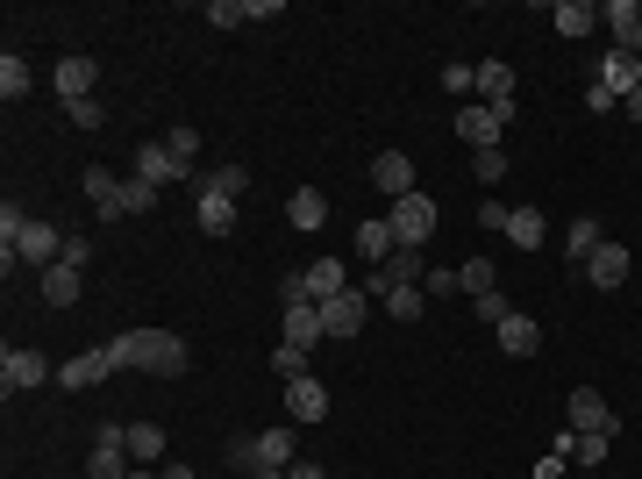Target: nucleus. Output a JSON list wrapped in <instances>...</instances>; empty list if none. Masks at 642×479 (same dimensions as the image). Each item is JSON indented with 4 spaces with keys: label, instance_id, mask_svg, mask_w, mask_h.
Wrapping results in <instances>:
<instances>
[{
    "label": "nucleus",
    "instance_id": "f257e3e1",
    "mask_svg": "<svg viewBox=\"0 0 642 479\" xmlns=\"http://www.w3.org/2000/svg\"><path fill=\"white\" fill-rule=\"evenodd\" d=\"M107 358H115V372H158V380H179L186 372V337L179 329H121V337H107Z\"/></svg>",
    "mask_w": 642,
    "mask_h": 479
},
{
    "label": "nucleus",
    "instance_id": "f03ea898",
    "mask_svg": "<svg viewBox=\"0 0 642 479\" xmlns=\"http://www.w3.org/2000/svg\"><path fill=\"white\" fill-rule=\"evenodd\" d=\"M293 444H300L293 423L265 429V437H236V444H228V466L250 472V479H286V472H293Z\"/></svg>",
    "mask_w": 642,
    "mask_h": 479
},
{
    "label": "nucleus",
    "instance_id": "7ed1b4c3",
    "mask_svg": "<svg viewBox=\"0 0 642 479\" xmlns=\"http://www.w3.org/2000/svg\"><path fill=\"white\" fill-rule=\"evenodd\" d=\"M386 222H393V236H400V251H421L428 236H436V201H428V193H407V201H393L386 207Z\"/></svg>",
    "mask_w": 642,
    "mask_h": 479
},
{
    "label": "nucleus",
    "instance_id": "20e7f679",
    "mask_svg": "<svg viewBox=\"0 0 642 479\" xmlns=\"http://www.w3.org/2000/svg\"><path fill=\"white\" fill-rule=\"evenodd\" d=\"M57 258H65V236H57L51 230V222H36V215H29V230L22 236H14V258L8 265H0V273H8L14 279V265H43V273H51V265Z\"/></svg>",
    "mask_w": 642,
    "mask_h": 479
},
{
    "label": "nucleus",
    "instance_id": "39448f33",
    "mask_svg": "<svg viewBox=\"0 0 642 479\" xmlns=\"http://www.w3.org/2000/svg\"><path fill=\"white\" fill-rule=\"evenodd\" d=\"M43 380H57V365L43 351H14V343L0 351V394H8V401L29 394V386H43Z\"/></svg>",
    "mask_w": 642,
    "mask_h": 479
},
{
    "label": "nucleus",
    "instance_id": "423d86ee",
    "mask_svg": "<svg viewBox=\"0 0 642 479\" xmlns=\"http://www.w3.org/2000/svg\"><path fill=\"white\" fill-rule=\"evenodd\" d=\"M415 279H428V265H421V251H393L386 265H378L372 279H364V294L372 301H386V294H400V287H415Z\"/></svg>",
    "mask_w": 642,
    "mask_h": 479
},
{
    "label": "nucleus",
    "instance_id": "0eeeda50",
    "mask_svg": "<svg viewBox=\"0 0 642 479\" xmlns=\"http://www.w3.org/2000/svg\"><path fill=\"white\" fill-rule=\"evenodd\" d=\"M364 308H372V294L364 287H350V294H335V301H321V329H329L335 343H350L364 329Z\"/></svg>",
    "mask_w": 642,
    "mask_h": 479
},
{
    "label": "nucleus",
    "instance_id": "6e6552de",
    "mask_svg": "<svg viewBox=\"0 0 642 479\" xmlns=\"http://www.w3.org/2000/svg\"><path fill=\"white\" fill-rule=\"evenodd\" d=\"M500 129H507V115H493L485 100H464V108H457V137H464L471 151H500Z\"/></svg>",
    "mask_w": 642,
    "mask_h": 479
},
{
    "label": "nucleus",
    "instance_id": "1a4fd4ad",
    "mask_svg": "<svg viewBox=\"0 0 642 479\" xmlns=\"http://www.w3.org/2000/svg\"><path fill=\"white\" fill-rule=\"evenodd\" d=\"M51 86H57V100H94V86H100V65L94 57H57V72H51Z\"/></svg>",
    "mask_w": 642,
    "mask_h": 479
},
{
    "label": "nucleus",
    "instance_id": "9d476101",
    "mask_svg": "<svg viewBox=\"0 0 642 479\" xmlns=\"http://www.w3.org/2000/svg\"><path fill=\"white\" fill-rule=\"evenodd\" d=\"M564 415H571V429H592V437H614V408H607L592 386H571V401H564Z\"/></svg>",
    "mask_w": 642,
    "mask_h": 479
},
{
    "label": "nucleus",
    "instance_id": "9b49d317",
    "mask_svg": "<svg viewBox=\"0 0 642 479\" xmlns=\"http://www.w3.org/2000/svg\"><path fill=\"white\" fill-rule=\"evenodd\" d=\"M136 179H150V187H179L186 179V164H179L172 151H164V137H150V143H136Z\"/></svg>",
    "mask_w": 642,
    "mask_h": 479
},
{
    "label": "nucleus",
    "instance_id": "f8f14e48",
    "mask_svg": "<svg viewBox=\"0 0 642 479\" xmlns=\"http://www.w3.org/2000/svg\"><path fill=\"white\" fill-rule=\"evenodd\" d=\"M479 100L514 123V65H507V57H485V65H479Z\"/></svg>",
    "mask_w": 642,
    "mask_h": 479
},
{
    "label": "nucleus",
    "instance_id": "ddd939ff",
    "mask_svg": "<svg viewBox=\"0 0 642 479\" xmlns=\"http://www.w3.org/2000/svg\"><path fill=\"white\" fill-rule=\"evenodd\" d=\"M372 187L386 193V201H407V193H415V158H407V151H378L372 158Z\"/></svg>",
    "mask_w": 642,
    "mask_h": 479
},
{
    "label": "nucleus",
    "instance_id": "4468645a",
    "mask_svg": "<svg viewBox=\"0 0 642 479\" xmlns=\"http://www.w3.org/2000/svg\"><path fill=\"white\" fill-rule=\"evenodd\" d=\"M107 372H115V358H107V343H100V351L65 358V365H57V386H65V394H86V386H100Z\"/></svg>",
    "mask_w": 642,
    "mask_h": 479
},
{
    "label": "nucleus",
    "instance_id": "2eb2a0df",
    "mask_svg": "<svg viewBox=\"0 0 642 479\" xmlns=\"http://www.w3.org/2000/svg\"><path fill=\"white\" fill-rule=\"evenodd\" d=\"M600 22H607V36H614V51L642 57V8H635V0H607Z\"/></svg>",
    "mask_w": 642,
    "mask_h": 479
},
{
    "label": "nucleus",
    "instance_id": "dca6fc26",
    "mask_svg": "<svg viewBox=\"0 0 642 479\" xmlns=\"http://www.w3.org/2000/svg\"><path fill=\"white\" fill-rule=\"evenodd\" d=\"M600 86H607L614 100L642 94V57H629V51H614V43H607V57H600Z\"/></svg>",
    "mask_w": 642,
    "mask_h": 479
},
{
    "label": "nucleus",
    "instance_id": "f3484780",
    "mask_svg": "<svg viewBox=\"0 0 642 479\" xmlns=\"http://www.w3.org/2000/svg\"><path fill=\"white\" fill-rule=\"evenodd\" d=\"M79 187H86V201H94V215H100V222H121V215H129V207H121V179L107 172V164H86Z\"/></svg>",
    "mask_w": 642,
    "mask_h": 479
},
{
    "label": "nucleus",
    "instance_id": "a211bd4d",
    "mask_svg": "<svg viewBox=\"0 0 642 479\" xmlns=\"http://www.w3.org/2000/svg\"><path fill=\"white\" fill-rule=\"evenodd\" d=\"M286 415H293V423H329V386H321L314 372L293 380V386H286Z\"/></svg>",
    "mask_w": 642,
    "mask_h": 479
},
{
    "label": "nucleus",
    "instance_id": "6ab92c4d",
    "mask_svg": "<svg viewBox=\"0 0 642 479\" xmlns=\"http://www.w3.org/2000/svg\"><path fill=\"white\" fill-rule=\"evenodd\" d=\"M300 287H308V301H335V294H350V273H343V258H314L308 273H300Z\"/></svg>",
    "mask_w": 642,
    "mask_h": 479
},
{
    "label": "nucleus",
    "instance_id": "aec40b11",
    "mask_svg": "<svg viewBox=\"0 0 642 479\" xmlns=\"http://www.w3.org/2000/svg\"><path fill=\"white\" fill-rule=\"evenodd\" d=\"M279 329H286V343H300V351H314L329 329H321V308L314 301H293V308H279Z\"/></svg>",
    "mask_w": 642,
    "mask_h": 479
},
{
    "label": "nucleus",
    "instance_id": "412c9836",
    "mask_svg": "<svg viewBox=\"0 0 642 479\" xmlns=\"http://www.w3.org/2000/svg\"><path fill=\"white\" fill-rule=\"evenodd\" d=\"M586 279H592L600 294H614L621 279H629V244H600V251L586 258Z\"/></svg>",
    "mask_w": 642,
    "mask_h": 479
},
{
    "label": "nucleus",
    "instance_id": "4be33fe9",
    "mask_svg": "<svg viewBox=\"0 0 642 479\" xmlns=\"http://www.w3.org/2000/svg\"><path fill=\"white\" fill-rule=\"evenodd\" d=\"M79 294H86V273H79V265L57 258L51 273H43V301H51V308H79Z\"/></svg>",
    "mask_w": 642,
    "mask_h": 479
},
{
    "label": "nucleus",
    "instance_id": "5701e85b",
    "mask_svg": "<svg viewBox=\"0 0 642 479\" xmlns=\"http://www.w3.org/2000/svg\"><path fill=\"white\" fill-rule=\"evenodd\" d=\"M549 29H557V36H592V29H600V8H592V0H557V8H549Z\"/></svg>",
    "mask_w": 642,
    "mask_h": 479
},
{
    "label": "nucleus",
    "instance_id": "b1692460",
    "mask_svg": "<svg viewBox=\"0 0 642 479\" xmlns=\"http://www.w3.org/2000/svg\"><path fill=\"white\" fill-rule=\"evenodd\" d=\"M193 222H201V236H228L236 230V201H228V193H201V201H193Z\"/></svg>",
    "mask_w": 642,
    "mask_h": 479
},
{
    "label": "nucleus",
    "instance_id": "393cba45",
    "mask_svg": "<svg viewBox=\"0 0 642 479\" xmlns=\"http://www.w3.org/2000/svg\"><path fill=\"white\" fill-rule=\"evenodd\" d=\"M500 351H514V358H535V351H543V329H535V316L514 308V316L500 322Z\"/></svg>",
    "mask_w": 642,
    "mask_h": 479
},
{
    "label": "nucleus",
    "instance_id": "a878e982",
    "mask_svg": "<svg viewBox=\"0 0 642 479\" xmlns=\"http://www.w3.org/2000/svg\"><path fill=\"white\" fill-rule=\"evenodd\" d=\"M607 444H614V437H592V429H571V437H557V458H564V466H600V458H607Z\"/></svg>",
    "mask_w": 642,
    "mask_h": 479
},
{
    "label": "nucleus",
    "instance_id": "bb28decb",
    "mask_svg": "<svg viewBox=\"0 0 642 479\" xmlns=\"http://www.w3.org/2000/svg\"><path fill=\"white\" fill-rule=\"evenodd\" d=\"M286 222H293V230H321V222H329V193L300 187L293 201H286Z\"/></svg>",
    "mask_w": 642,
    "mask_h": 479
},
{
    "label": "nucleus",
    "instance_id": "cd10ccee",
    "mask_svg": "<svg viewBox=\"0 0 642 479\" xmlns=\"http://www.w3.org/2000/svg\"><path fill=\"white\" fill-rule=\"evenodd\" d=\"M86 479H129V444H94L86 451Z\"/></svg>",
    "mask_w": 642,
    "mask_h": 479
},
{
    "label": "nucleus",
    "instance_id": "c85d7f7f",
    "mask_svg": "<svg viewBox=\"0 0 642 479\" xmlns=\"http://www.w3.org/2000/svg\"><path fill=\"white\" fill-rule=\"evenodd\" d=\"M357 251H364V258H378V265H386L393 251H400V236H393V222H386V215H378V222H357Z\"/></svg>",
    "mask_w": 642,
    "mask_h": 479
},
{
    "label": "nucleus",
    "instance_id": "c756f323",
    "mask_svg": "<svg viewBox=\"0 0 642 479\" xmlns=\"http://www.w3.org/2000/svg\"><path fill=\"white\" fill-rule=\"evenodd\" d=\"M600 244H607V236H600V222H592V215H578V222H571V236H564V251H571L578 273H586V258H592Z\"/></svg>",
    "mask_w": 642,
    "mask_h": 479
},
{
    "label": "nucleus",
    "instance_id": "7c9ffc66",
    "mask_svg": "<svg viewBox=\"0 0 642 479\" xmlns=\"http://www.w3.org/2000/svg\"><path fill=\"white\" fill-rule=\"evenodd\" d=\"M507 244H522V251L543 244V215L535 207H507Z\"/></svg>",
    "mask_w": 642,
    "mask_h": 479
},
{
    "label": "nucleus",
    "instance_id": "2f4dec72",
    "mask_svg": "<svg viewBox=\"0 0 642 479\" xmlns=\"http://www.w3.org/2000/svg\"><path fill=\"white\" fill-rule=\"evenodd\" d=\"M129 458L158 466V458H164V429H158V423H129Z\"/></svg>",
    "mask_w": 642,
    "mask_h": 479
},
{
    "label": "nucleus",
    "instance_id": "473e14b6",
    "mask_svg": "<svg viewBox=\"0 0 642 479\" xmlns=\"http://www.w3.org/2000/svg\"><path fill=\"white\" fill-rule=\"evenodd\" d=\"M29 86H36V79H29V65H22V57H0V100H22L29 94Z\"/></svg>",
    "mask_w": 642,
    "mask_h": 479
},
{
    "label": "nucleus",
    "instance_id": "72a5a7b5",
    "mask_svg": "<svg viewBox=\"0 0 642 479\" xmlns=\"http://www.w3.org/2000/svg\"><path fill=\"white\" fill-rule=\"evenodd\" d=\"M243 187H250V179H243V164H214V172L201 179V193H228V201H243Z\"/></svg>",
    "mask_w": 642,
    "mask_h": 479
},
{
    "label": "nucleus",
    "instance_id": "f704fd0d",
    "mask_svg": "<svg viewBox=\"0 0 642 479\" xmlns=\"http://www.w3.org/2000/svg\"><path fill=\"white\" fill-rule=\"evenodd\" d=\"M271 372H279L286 386H293V380H308V351H300V343H279V351H271Z\"/></svg>",
    "mask_w": 642,
    "mask_h": 479
},
{
    "label": "nucleus",
    "instance_id": "c9c22d12",
    "mask_svg": "<svg viewBox=\"0 0 642 479\" xmlns=\"http://www.w3.org/2000/svg\"><path fill=\"white\" fill-rule=\"evenodd\" d=\"M442 94H457V100H479V65H442Z\"/></svg>",
    "mask_w": 642,
    "mask_h": 479
},
{
    "label": "nucleus",
    "instance_id": "e433bc0d",
    "mask_svg": "<svg viewBox=\"0 0 642 479\" xmlns=\"http://www.w3.org/2000/svg\"><path fill=\"white\" fill-rule=\"evenodd\" d=\"M471 316H479V322H493V329H500V322H507V316H514V301H507V294H500V287H493V294H471Z\"/></svg>",
    "mask_w": 642,
    "mask_h": 479
},
{
    "label": "nucleus",
    "instance_id": "4c0bfd02",
    "mask_svg": "<svg viewBox=\"0 0 642 479\" xmlns=\"http://www.w3.org/2000/svg\"><path fill=\"white\" fill-rule=\"evenodd\" d=\"M457 287H464V294H493V287H500V273H493V258H471V265H464V273H457Z\"/></svg>",
    "mask_w": 642,
    "mask_h": 479
},
{
    "label": "nucleus",
    "instance_id": "58836bf2",
    "mask_svg": "<svg viewBox=\"0 0 642 479\" xmlns=\"http://www.w3.org/2000/svg\"><path fill=\"white\" fill-rule=\"evenodd\" d=\"M164 151H172V158L193 172V158H201V129H164Z\"/></svg>",
    "mask_w": 642,
    "mask_h": 479
},
{
    "label": "nucleus",
    "instance_id": "ea45409f",
    "mask_svg": "<svg viewBox=\"0 0 642 479\" xmlns=\"http://www.w3.org/2000/svg\"><path fill=\"white\" fill-rule=\"evenodd\" d=\"M471 172H479V187H500L507 179V151H471Z\"/></svg>",
    "mask_w": 642,
    "mask_h": 479
},
{
    "label": "nucleus",
    "instance_id": "a19ab883",
    "mask_svg": "<svg viewBox=\"0 0 642 479\" xmlns=\"http://www.w3.org/2000/svg\"><path fill=\"white\" fill-rule=\"evenodd\" d=\"M121 207H129V215H150V207H158V187H150V179H129V187H121Z\"/></svg>",
    "mask_w": 642,
    "mask_h": 479
},
{
    "label": "nucleus",
    "instance_id": "79ce46f5",
    "mask_svg": "<svg viewBox=\"0 0 642 479\" xmlns=\"http://www.w3.org/2000/svg\"><path fill=\"white\" fill-rule=\"evenodd\" d=\"M207 22H214V29H243V22H257V14L236 8V0H207Z\"/></svg>",
    "mask_w": 642,
    "mask_h": 479
},
{
    "label": "nucleus",
    "instance_id": "37998d69",
    "mask_svg": "<svg viewBox=\"0 0 642 479\" xmlns=\"http://www.w3.org/2000/svg\"><path fill=\"white\" fill-rule=\"evenodd\" d=\"M386 316L415 322V316H421V287H400V294H386Z\"/></svg>",
    "mask_w": 642,
    "mask_h": 479
},
{
    "label": "nucleus",
    "instance_id": "c03bdc74",
    "mask_svg": "<svg viewBox=\"0 0 642 479\" xmlns=\"http://www.w3.org/2000/svg\"><path fill=\"white\" fill-rule=\"evenodd\" d=\"M65 115H72V129H100V123H107V108H100V100H72Z\"/></svg>",
    "mask_w": 642,
    "mask_h": 479
},
{
    "label": "nucleus",
    "instance_id": "a18cd8bd",
    "mask_svg": "<svg viewBox=\"0 0 642 479\" xmlns=\"http://www.w3.org/2000/svg\"><path fill=\"white\" fill-rule=\"evenodd\" d=\"M479 230H493V236H507V201H479Z\"/></svg>",
    "mask_w": 642,
    "mask_h": 479
},
{
    "label": "nucleus",
    "instance_id": "49530a36",
    "mask_svg": "<svg viewBox=\"0 0 642 479\" xmlns=\"http://www.w3.org/2000/svg\"><path fill=\"white\" fill-rule=\"evenodd\" d=\"M614 108H621V100H614V94H607V86H600V79H592V86H586V115H614Z\"/></svg>",
    "mask_w": 642,
    "mask_h": 479
},
{
    "label": "nucleus",
    "instance_id": "de8ad7c7",
    "mask_svg": "<svg viewBox=\"0 0 642 479\" xmlns=\"http://www.w3.org/2000/svg\"><path fill=\"white\" fill-rule=\"evenodd\" d=\"M65 265H79V273H86V265H94V244H86V236H72V244H65Z\"/></svg>",
    "mask_w": 642,
    "mask_h": 479
},
{
    "label": "nucleus",
    "instance_id": "09e8293b",
    "mask_svg": "<svg viewBox=\"0 0 642 479\" xmlns=\"http://www.w3.org/2000/svg\"><path fill=\"white\" fill-rule=\"evenodd\" d=\"M421 294H464V287H457V273H428V279H421Z\"/></svg>",
    "mask_w": 642,
    "mask_h": 479
},
{
    "label": "nucleus",
    "instance_id": "8fccbe9b",
    "mask_svg": "<svg viewBox=\"0 0 642 479\" xmlns=\"http://www.w3.org/2000/svg\"><path fill=\"white\" fill-rule=\"evenodd\" d=\"M535 479H564V458H557V451H549V458H543V466H535Z\"/></svg>",
    "mask_w": 642,
    "mask_h": 479
},
{
    "label": "nucleus",
    "instance_id": "3c124183",
    "mask_svg": "<svg viewBox=\"0 0 642 479\" xmlns=\"http://www.w3.org/2000/svg\"><path fill=\"white\" fill-rule=\"evenodd\" d=\"M286 479H329V472H321V466H314V458H300V466H293V472H286Z\"/></svg>",
    "mask_w": 642,
    "mask_h": 479
},
{
    "label": "nucleus",
    "instance_id": "603ef678",
    "mask_svg": "<svg viewBox=\"0 0 642 479\" xmlns=\"http://www.w3.org/2000/svg\"><path fill=\"white\" fill-rule=\"evenodd\" d=\"M621 108H629V115H635V123H642V94H629V100H621Z\"/></svg>",
    "mask_w": 642,
    "mask_h": 479
},
{
    "label": "nucleus",
    "instance_id": "864d4df0",
    "mask_svg": "<svg viewBox=\"0 0 642 479\" xmlns=\"http://www.w3.org/2000/svg\"><path fill=\"white\" fill-rule=\"evenodd\" d=\"M158 472H164V479H193V472H186V466H158Z\"/></svg>",
    "mask_w": 642,
    "mask_h": 479
},
{
    "label": "nucleus",
    "instance_id": "5fc2aeb1",
    "mask_svg": "<svg viewBox=\"0 0 642 479\" xmlns=\"http://www.w3.org/2000/svg\"><path fill=\"white\" fill-rule=\"evenodd\" d=\"M129 479H164V472H129Z\"/></svg>",
    "mask_w": 642,
    "mask_h": 479
}]
</instances>
